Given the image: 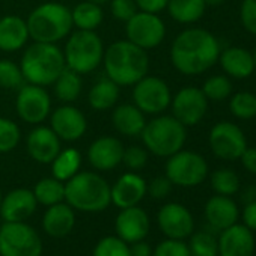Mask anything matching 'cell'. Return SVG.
Masks as SVG:
<instances>
[{
	"instance_id": "39",
	"label": "cell",
	"mask_w": 256,
	"mask_h": 256,
	"mask_svg": "<svg viewBox=\"0 0 256 256\" xmlns=\"http://www.w3.org/2000/svg\"><path fill=\"white\" fill-rule=\"evenodd\" d=\"M24 83L22 68L8 59H0V88L20 89Z\"/></svg>"
},
{
	"instance_id": "31",
	"label": "cell",
	"mask_w": 256,
	"mask_h": 256,
	"mask_svg": "<svg viewBox=\"0 0 256 256\" xmlns=\"http://www.w3.org/2000/svg\"><path fill=\"white\" fill-rule=\"evenodd\" d=\"M53 176L62 182H66L70 178H72L82 164V156L74 148L60 150V152L56 156V158L50 163Z\"/></svg>"
},
{
	"instance_id": "48",
	"label": "cell",
	"mask_w": 256,
	"mask_h": 256,
	"mask_svg": "<svg viewBox=\"0 0 256 256\" xmlns=\"http://www.w3.org/2000/svg\"><path fill=\"white\" fill-rule=\"evenodd\" d=\"M240 160L246 170L256 175V148H246L244 152L241 154Z\"/></svg>"
},
{
	"instance_id": "33",
	"label": "cell",
	"mask_w": 256,
	"mask_h": 256,
	"mask_svg": "<svg viewBox=\"0 0 256 256\" xmlns=\"http://www.w3.org/2000/svg\"><path fill=\"white\" fill-rule=\"evenodd\" d=\"M32 192L35 194L36 202L46 206L56 205L65 199V184L56 180L54 176L41 180Z\"/></svg>"
},
{
	"instance_id": "14",
	"label": "cell",
	"mask_w": 256,
	"mask_h": 256,
	"mask_svg": "<svg viewBox=\"0 0 256 256\" xmlns=\"http://www.w3.org/2000/svg\"><path fill=\"white\" fill-rule=\"evenodd\" d=\"M170 102L174 118H176L186 126H193L199 124L208 110V100L204 95L202 89L192 86L181 89Z\"/></svg>"
},
{
	"instance_id": "5",
	"label": "cell",
	"mask_w": 256,
	"mask_h": 256,
	"mask_svg": "<svg viewBox=\"0 0 256 256\" xmlns=\"http://www.w3.org/2000/svg\"><path fill=\"white\" fill-rule=\"evenodd\" d=\"M26 23L29 36L35 42L48 44H56L66 38L74 26L71 10L56 2H47L35 8Z\"/></svg>"
},
{
	"instance_id": "25",
	"label": "cell",
	"mask_w": 256,
	"mask_h": 256,
	"mask_svg": "<svg viewBox=\"0 0 256 256\" xmlns=\"http://www.w3.org/2000/svg\"><path fill=\"white\" fill-rule=\"evenodd\" d=\"M28 23L17 16L0 18V50L11 53L23 48L29 40Z\"/></svg>"
},
{
	"instance_id": "54",
	"label": "cell",
	"mask_w": 256,
	"mask_h": 256,
	"mask_svg": "<svg viewBox=\"0 0 256 256\" xmlns=\"http://www.w3.org/2000/svg\"><path fill=\"white\" fill-rule=\"evenodd\" d=\"M0 228H2V224H0Z\"/></svg>"
},
{
	"instance_id": "13",
	"label": "cell",
	"mask_w": 256,
	"mask_h": 256,
	"mask_svg": "<svg viewBox=\"0 0 256 256\" xmlns=\"http://www.w3.org/2000/svg\"><path fill=\"white\" fill-rule=\"evenodd\" d=\"M17 113L18 116L32 125L44 122L50 116L52 100L44 86L38 84H23L17 95Z\"/></svg>"
},
{
	"instance_id": "52",
	"label": "cell",
	"mask_w": 256,
	"mask_h": 256,
	"mask_svg": "<svg viewBox=\"0 0 256 256\" xmlns=\"http://www.w3.org/2000/svg\"><path fill=\"white\" fill-rule=\"evenodd\" d=\"M253 64H254V71H256V50L253 53Z\"/></svg>"
},
{
	"instance_id": "35",
	"label": "cell",
	"mask_w": 256,
	"mask_h": 256,
	"mask_svg": "<svg viewBox=\"0 0 256 256\" xmlns=\"http://www.w3.org/2000/svg\"><path fill=\"white\" fill-rule=\"evenodd\" d=\"M229 108L238 119H252L256 116V95L252 92H238L230 98Z\"/></svg>"
},
{
	"instance_id": "49",
	"label": "cell",
	"mask_w": 256,
	"mask_h": 256,
	"mask_svg": "<svg viewBox=\"0 0 256 256\" xmlns=\"http://www.w3.org/2000/svg\"><path fill=\"white\" fill-rule=\"evenodd\" d=\"M133 246L130 247V256H152V248L148 242L144 240L132 242Z\"/></svg>"
},
{
	"instance_id": "12",
	"label": "cell",
	"mask_w": 256,
	"mask_h": 256,
	"mask_svg": "<svg viewBox=\"0 0 256 256\" xmlns=\"http://www.w3.org/2000/svg\"><path fill=\"white\" fill-rule=\"evenodd\" d=\"M208 140L212 154L226 162L240 158L247 148V140L242 130L238 125L228 120L218 122L211 128Z\"/></svg>"
},
{
	"instance_id": "17",
	"label": "cell",
	"mask_w": 256,
	"mask_h": 256,
	"mask_svg": "<svg viewBox=\"0 0 256 256\" xmlns=\"http://www.w3.org/2000/svg\"><path fill=\"white\" fill-rule=\"evenodd\" d=\"M254 247L253 230L238 223L220 230L217 238L218 256H253Z\"/></svg>"
},
{
	"instance_id": "42",
	"label": "cell",
	"mask_w": 256,
	"mask_h": 256,
	"mask_svg": "<svg viewBox=\"0 0 256 256\" xmlns=\"http://www.w3.org/2000/svg\"><path fill=\"white\" fill-rule=\"evenodd\" d=\"M122 163L132 170H139L148 163V152L140 146H130L124 150Z\"/></svg>"
},
{
	"instance_id": "51",
	"label": "cell",
	"mask_w": 256,
	"mask_h": 256,
	"mask_svg": "<svg viewBox=\"0 0 256 256\" xmlns=\"http://www.w3.org/2000/svg\"><path fill=\"white\" fill-rule=\"evenodd\" d=\"M88 2H92V4H96V5H104V4H107L108 0H88Z\"/></svg>"
},
{
	"instance_id": "22",
	"label": "cell",
	"mask_w": 256,
	"mask_h": 256,
	"mask_svg": "<svg viewBox=\"0 0 256 256\" xmlns=\"http://www.w3.org/2000/svg\"><path fill=\"white\" fill-rule=\"evenodd\" d=\"M38 202L32 190L16 188L4 196L0 216L5 222H24L36 211Z\"/></svg>"
},
{
	"instance_id": "8",
	"label": "cell",
	"mask_w": 256,
	"mask_h": 256,
	"mask_svg": "<svg viewBox=\"0 0 256 256\" xmlns=\"http://www.w3.org/2000/svg\"><path fill=\"white\" fill-rule=\"evenodd\" d=\"M42 241L24 222H5L0 228V256H41Z\"/></svg>"
},
{
	"instance_id": "24",
	"label": "cell",
	"mask_w": 256,
	"mask_h": 256,
	"mask_svg": "<svg viewBox=\"0 0 256 256\" xmlns=\"http://www.w3.org/2000/svg\"><path fill=\"white\" fill-rule=\"evenodd\" d=\"M112 122L114 130L128 138H138L142 134L146 125L145 113L134 104H120L113 110Z\"/></svg>"
},
{
	"instance_id": "10",
	"label": "cell",
	"mask_w": 256,
	"mask_h": 256,
	"mask_svg": "<svg viewBox=\"0 0 256 256\" xmlns=\"http://www.w3.org/2000/svg\"><path fill=\"white\" fill-rule=\"evenodd\" d=\"M125 32L130 42L144 50H150L163 42L166 36V26L157 14L138 11L126 22Z\"/></svg>"
},
{
	"instance_id": "45",
	"label": "cell",
	"mask_w": 256,
	"mask_h": 256,
	"mask_svg": "<svg viewBox=\"0 0 256 256\" xmlns=\"http://www.w3.org/2000/svg\"><path fill=\"white\" fill-rule=\"evenodd\" d=\"M172 182L169 181V178L164 175V176H157V178H154L151 182H150V186H148V188H146V192L151 194V198H154V199H164V198H168L169 196V193L172 192Z\"/></svg>"
},
{
	"instance_id": "38",
	"label": "cell",
	"mask_w": 256,
	"mask_h": 256,
	"mask_svg": "<svg viewBox=\"0 0 256 256\" xmlns=\"http://www.w3.org/2000/svg\"><path fill=\"white\" fill-rule=\"evenodd\" d=\"M22 139L20 128L16 122L6 118H0V154H5L17 148Z\"/></svg>"
},
{
	"instance_id": "34",
	"label": "cell",
	"mask_w": 256,
	"mask_h": 256,
	"mask_svg": "<svg viewBox=\"0 0 256 256\" xmlns=\"http://www.w3.org/2000/svg\"><path fill=\"white\" fill-rule=\"evenodd\" d=\"M211 187L217 194L232 196L240 190V178L230 169H218L211 175Z\"/></svg>"
},
{
	"instance_id": "18",
	"label": "cell",
	"mask_w": 256,
	"mask_h": 256,
	"mask_svg": "<svg viewBox=\"0 0 256 256\" xmlns=\"http://www.w3.org/2000/svg\"><path fill=\"white\" fill-rule=\"evenodd\" d=\"M150 217L140 206L122 208L114 222L116 236L125 242H136L145 240L150 232Z\"/></svg>"
},
{
	"instance_id": "41",
	"label": "cell",
	"mask_w": 256,
	"mask_h": 256,
	"mask_svg": "<svg viewBox=\"0 0 256 256\" xmlns=\"http://www.w3.org/2000/svg\"><path fill=\"white\" fill-rule=\"evenodd\" d=\"M152 256H190V250L184 240L168 238L152 250Z\"/></svg>"
},
{
	"instance_id": "36",
	"label": "cell",
	"mask_w": 256,
	"mask_h": 256,
	"mask_svg": "<svg viewBox=\"0 0 256 256\" xmlns=\"http://www.w3.org/2000/svg\"><path fill=\"white\" fill-rule=\"evenodd\" d=\"M190 256H218L217 240L210 232H196L190 235L187 244Z\"/></svg>"
},
{
	"instance_id": "37",
	"label": "cell",
	"mask_w": 256,
	"mask_h": 256,
	"mask_svg": "<svg viewBox=\"0 0 256 256\" xmlns=\"http://www.w3.org/2000/svg\"><path fill=\"white\" fill-rule=\"evenodd\" d=\"M202 92L206 96V100L212 101H223L228 98L232 92V83L224 76H212L206 78V82L202 86Z\"/></svg>"
},
{
	"instance_id": "1",
	"label": "cell",
	"mask_w": 256,
	"mask_h": 256,
	"mask_svg": "<svg viewBox=\"0 0 256 256\" xmlns=\"http://www.w3.org/2000/svg\"><path fill=\"white\" fill-rule=\"evenodd\" d=\"M220 54L218 41L205 29H187L181 32L170 48L174 66L186 76H198L208 71Z\"/></svg>"
},
{
	"instance_id": "30",
	"label": "cell",
	"mask_w": 256,
	"mask_h": 256,
	"mask_svg": "<svg viewBox=\"0 0 256 256\" xmlns=\"http://www.w3.org/2000/svg\"><path fill=\"white\" fill-rule=\"evenodd\" d=\"M53 84H54V95L58 96V100L64 102H72L80 96L83 82L78 72L66 66L59 74V77L54 80Z\"/></svg>"
},
{
	"instance_id": "40",
	"label": "cell",
	"mask_w": 256,
	"mask_h": 256,
	"mask_svg": "<svg viewBox=\"0 0 256 256\" xmlns=\"http://www.w3.org/2000/svg\"><path fill=\"white\" fill-rule=\"evenodd\" d=\"M92 256H130V247L119 236H104L95 246Z\"/></svg>"
},
{
	"instance_id": "47",
	"label": "cell",
	"mask_w": 256,
	"mask_h": 256,
	"mask_svg": "<svg viewBox=\"0 0 256 256\" xmlns=\"http://www.w3.org/2000/svg\"><path fill=\"white\" fill-rule=\"evenodd\" d=\"M241 217L244 226H247L250 230H256V199L246 204Z\"/></svg>"
},
{
	"instance_id": "28",
	"label": "cell",
	"mask_w": 256,
	"mask_h": 256,
	"mask_svg": "<svg viewBox=\"0 0 256 256\" xmlns=\"http://www.w3.org/2000/svg\"><path fill=\"white\" fill-rule=\"evenodd\" d=\"M118 98H119V86L108 77L98 80L88 94L89 106L98 112H104L113 107Z\"/></svg>"
},
{
	"instance_id": "4",
	"label": "cell",
	"mask_w": 256,
	"mask_h": 256,
	"mask_svg": "<svg viewBox=\"0 0 256 256\" xmlns=\"http://www.w3.org/2000/svg\"><path fill=\"white\" fill-rule=\"evenodd\" d=\"M65 200L74 210L100 212L112 202L110 186L95 172H77L65 182Z\"/></svg>"
},
{
	"instance_id": "7",
	"label": "cell",
	"mask_w": 256,
	"mask_h": 256,
	"mask_svg": "<svg viewBox=\"0 0 256 256\" xmlns=\"http://www.w3.org/2000/svg\"><path fill=\"white\" fill-rule=\"evenodd\" d=\"M104 46L94 30H78L71 34L64 50L65 64L78 74H88L102 62Z\"/></svg>"
},
{
	"instance_id": "46",
	"label": "cell",
	"mask_w": 256,
	"mask_h": 256,
	"mask_svg": "<svg viewBox=\"0 0 256 256\" xmlns=\"http://www.w3.org/2000/svg\"><path fill=\"white\" fill-rule=\"evenodd\" d=\"M134 2L140 11L158 14L160 11H163L168 6L169 0H134Z\"/></svg>"
},
{
	"instance_id": "23",
	"label": "cell",
	"mask_w": 256,
	"mask_h": 256,
	"mask_svg": "<svg viewBox=\"0 0 256 256\" xmlns=\"http://www.w3.org/2000/svg\"><path fill=\"white\" fill-rule=\"evenodd\" d=\"M205 218L211 228L223 230L238 223L240 210L236 202L230 196L216 194L210 198L205 205Z\"/></svg>"
},
{
	"instance_id": "26",
	"label": "cell",
	"mask_w": 256,
	"mask_h": 256,
	"mask_svg": "<svg viewBox=\"0 0 256 256\" xmlns=\"http://www.w3.org/2000/svg\"><path fill=\"white\" fill-rule=\"evenodd\" d=\"M76 224V214L72 206L68 204L59 202L56 205L48 206L42 217L44 230L53 238L66 236Z\"/></svg>"
},
{
	"instance_id": "44",
	"label": "cell",
	"mask_w": 256,
	"mask_h": 256,
	"mask_svg": "<svg viewBox=\"0 0 256 256\" xmlns=\"http://www.w3.org/2000/svg\"><path fill=\"white\" fill-rule=\"evenodd\" d=\"M241 23L247 32L256 35V0H242Z\"/></svg>"
},
{
	"instance_id": "2",
	"label": "cell",
	"mask_w": 256,
	"mask_h": 256,
	"mask_svg": "<svg viewBox=\"0 0 256 256\" xmlns=\"http://www.w3.org/2000/svg\"><path fill=\"white\" fill-rule=\"evenodd\" d=\"M102 64L106 76L118 86H133L148 74L150 58L146 50L128 40L113 42L104 50Z\"/></svg>"
},
{
	"instance_id": "20",
	"label": "cell",
	"mask_w": 256,
	"mask_h": 256,
	"mask_svg": "<svg viewBox=\"0 0 256 256\" xmlns=\"http://www.w3.org/2000/svg\"><path fill=\"white\" fill-rule=\"evenodd\" d=\"M29 156L42 164H50L60 152V139L50 126H36L28 136Z\"/></svg>"
},
{
	"instance_id": "16",
	"label": "cell",
	"mask_w": 256,
	"mask_h": 256,
	"mask_svg": "<svg viewBox=\"0 0 256 256\" xmlns=\"http://www.w3.org/2000/svg\"><path fill=\"white\" fill-rule=\"evenodd\" d=\"M50 128L60 140H78L88 128L86 116L82 110L72 106H60L50 116Z\"/></svg>"
},
{
	"instance_id": "27",
	"label": "cell",
	"mask_w": 256,
	"mask_h": 256,
	"mask_svg": "<svg viewBox=\"0 0 256 256\" xmlns=\"http://www.w3.org/2000/svg\"><path fill=\"white\" fill-rule=\"evenodd\" d=\"M223 71L234 78H247L254 71L253 54L242 47H229L218 54Z\"/></svg>"
},
{
	"instance_id": "11",
	"label": "cell",
	"mask_w": 256,
	"mask_h": 256,
	"mask_svg": "<svg viewBox=\"0 0 256 256\" xmlns=\"http://www.w3.org/2000/svg\"><path fill=\"white\" fill-rule=\"evenodd\" d=\"M133 101L146 114H158L164 112L172 101L168 83L158 77L145 76L133 84Z\"/></svg>"
},
{
	"instance_id": "6",
	"label": "cell",
	"mask_w": 256,
	"mask_h": 256,
	"mask_svg": "<svg viewBox=\"0 0 256 256\" xmlns=\"http://www.w3.org/2000/svg\"><path fill=\"white\" fill-rule=\"evenodd\" d=\"M140 138L146 150L154 156L170 157L182 150L187 132L186 125H182L176 118L158 116L146 122Z\"/></svg>"
},
{
	"instance_id": "50",
	"label": "cell",
	"mask_w": 256,
	"mask_h": 256,
	"mask_svg": "<svg viewBox=\"0 0 256 256\" xmlns=\"http://www.w3.org/2000/svg\"><path fill=\"white\" fill-rule=\"evenodd\" d=\"M204 2L206 6H218L224 2V0H204Z\"/></svg>"
},
{
	"instance_id": "53",
	"label": "cell",
	"mask_w": 256,
	"mask_h": 256,
	"mask_svg": "<svg viewBox=\"0 0 256 256\" xmlns=\"http://www.w3.org/2000/svg\"><path fill=\"white\" fill-rule=\"evenodd\" d=\"M2 200H4V196H2V192H0V205H2Z\"/></svg>"
},
{
	"instance_id": "9",
	"label": "cell",
	"mask_w": 256,
	"mask_h": 256,
	"mask_svg": "<svg viewBox=\"0 0 256 256\" xmlns=\"http://www.w3.org/2000/svg\"><path fill=\"white\" fill-rule=\"evenodd\" d=\"M208 164L205 158L193 151H178L168 157L166 176L174 186L196 187L205 181Z\"/></svg>"
},
{
	"instance_id": "21",
	"label": "cell",
	"mask_w": 256,
	"mask_h": 256,
	"mask_svg": "<svg viewBox=\"0 0 256 256\" xmlns=\"http://www.w3.org/2000/svg\"><path fill=\"white\" fill-rule=\"evenodd\" d=\"M146 181L134 174V172H128L124 174L113 187H110V196L112 202L118 208H128V206H134L138 205L146 194Z\"/></svg>"
},
{
	"instance_id": "43",
	"label": "cell",
	"mask_w": 256,
	"mask_h": 256,
	"mask_svg": "<svg viewBox=\"0 0 256 256\" xmlns=\"http://www.w3.org/2000/svg\"><path fill=\"white\" fill-rule=\"evenodd\" d=\"M110 10L116 20L126 23L138 12V5L134 0H112Z\"/></svg>"
},
{
	"instance_id": "15",
	"label": "cell",
	"mask_w": 256,
	"mask_h": 256,
	"mask_svg": "<svg viewBox=\"0 0 256 256\" xmlns=\"http://www.w3.org/2000/svg\"><path fill=\"white\" fill-rule=\"evenodd\" d=\"M162 232L172 240H186L194 230V220L188 208L181 204H166L157 216Z\"/></svg>"
},
{
	"instance_id": "32",
	"label": "cell",
	"mask_w": 256,
	"mask_h": 256,
	"mask_svg": "<svg viewBox=\"0 0 256 256\" xmlns=\"http://www.w3.org/2000/svg\"><path fill=\"white\" fill-rule=\"evenodd\" d=\"M71 16H72V24L78 30H95L102 22L101 6L92 2H88V0L78 4L71 11Z\"/></svg>"
},
{
	"instance_id": "19",
	"label": "cell",
	"mask_w": 256,
	"mask_h": 256,
	"mask_svg": "<svg viewBox=\"0 0 256 256\" xmlns=\"http://www.w3.org/2000/svg\"><path fill=\"white\" fill-rule=\"evenodd\" d=\"M124 146L119 139L102 136L95 139L88 150V160L96 170H112L122 163Z\"/></svg>"
},
{
	"instance_id": "29",
	"label": "cell",
	"mask_w": 256,
	"mask_h": 256,
	"mask_svg": "<svg viewBox=\"0 0 256 256\" xmlns=\"http://www.w3.org/2000/svg\"><path fill=\"white\" fill-rule=\"evenodd\" d=\"M166 8L175 22L190 24L202 18L206 5L204 0H169Z\"/></svg>"
},
{
	"instance_id": "3",
	"label": "cell",
	"mask_w": 256,
	"mask_h": 256,
	"mask_svg": "<svg viewBox=\"0 0 256 256\" xmlns=\"http://www.w3.org/2000/svg\"><path fill=\"white\" fill-rule=\"evenodd\" d=\"M20 68L28 83L48 86L54 83L66 64L64 52L56 44L34 42L24 50Z\"/></svg>"
}]
</instances>
